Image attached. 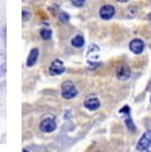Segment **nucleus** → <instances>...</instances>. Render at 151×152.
Here are the masks:
<instances>
[{"label":"nucleus","mask_w":151,"mask_h":152,"mask_svg":"<svg viewBox=\"0 0 151 152\" xmlns=\"http://www.w3.org/2000/svg\"><path fill=\"white\" fill-rule=\"evenodd\" d=\"M116 77H117L119 81L130 80V77H131V69H130V66H127V65H124V63L119 65L117 69H116Z\"/></svg>","instance_id":"obj_3"},{"label":"nucleus","mask_w":151,"mask_h":152,"mask_svg":"<svg viewBox=\"0 0 151 152\" xmlns=\"http://www.w3.org/2000/svg\"><path fill=\"white\" fill-rule=\"evenodd\" d=\"M147 19H148V22H150V23H151V14L147 16Z\"/></svg>","instance_id":"obj_22"},{"label":"nucleus","mask_w":151,"mask_h":152,"mask_svg":"<svg viewBox=\"0 0 151 152\" xmlns=\"http://www.w3.org/2000/svg\"><path fill=\"white\" fill-rule=\"evenodd\" d=\"M61 94L65 100H73L74 97H77L78 92L77 88L71 81H66V82L62 83V89H61Z\"/></svg>","instance_id":"obj_1"},{"label":"nucleus","mask_w":151,"mask_h":152,"mask_svg":"<svg viewBox=\"0 0 151 152\" xmlns=\"http://www.w3.org/2000/svg\"><path fill=\"white\" fill-rule=\"evenodd\" d=\"M63 72H65V65H63V62L61 59H54L52 62V65H50V67H49L50 75H60Z\"/></svg>","instance_id":"obj_4"},{"label":"nucleus","mask_w":151,"mask_h":152,"mask_svg":"<svg viewBox=\"0 0 151 152\" xmlns=\"http://www.w3.org/2000/svg\"><path fill=\"white\" fill-rule=\"evenodd\" d=\"M71 4H73L74 7H77V8H80V7H82L84 4H85V0H70Z\"/></svg>","instance_id":"obj_16"},{"label":"nucleus","mask_w":151,"mask_h":152,"mask_svg":"<svg viewBox=\"0 0 151 152\" xmlns=\"http://www.w3.org/2000/svg\"><path fill=\"white\" fill-rule=\"evenodd\" d=\"M50 12H52V14H57V11H58V6H54V7H50Z\"/></svg>","instance_id":"obj_18"},{"label":"nucleus","mask_w":151,"mask_h":152,"mask_svg":"<svg viewBox=\"0 0 151 152\" xmlns=\"http://www.w3.org/2000/svg\"><path fill=\"white\" fill-rule=\"evenodd\" d=\"M58 20H60L61 23H68L69 20H70V16H69V14L61 11L60 14H58Z\"/></svg>","instance_id":"obj_12"},{"label":"nucleus","mask_w":151,"mask_h":152,"mask_svg":"<svg viewBox=\"0 0 151 152\" xmlns=\"http://www.w3.org/2000/svg\"><path fill=\"white\" fill-rule=\"evenodd\" d=\"M100 18L103 20H109L115 16V7L111 6V4H104L99 11Z\"/></svg>","instance_id":"obj_5"},{"label":"nucleus","mask_w":151,"mask_h":152,"mask_svg":"<svg viewBox=\"0 0 151 152\" xmlns=\"http://www.w3.org/2000/svg\"><path fill=\"white\" fill-rule=\"evenodd\" d=\"M39 129L45 133H52L57 129V121H55V117L53 116H47V117L42 118L39 123Z\"/></svg>","instance_id":"obj_2"},{"label":"nucleus","mask_w":151,"mask_h":152,"mask_svg":"<svg viewBox=\"0 0 151 152\" xmlns=\"http://www.w3.org/2000/svg\"><path fill=\"white\" fill-rule=\"evenodd\" d=\"M39 35H41V38H42L43 40H50L52 39V37H53V31L50 28H42L41 30V32H39Z\"/></svg>","instance_id":"obj_11"},{"label":"nucleus","mask_w":151,"mask_h":152,"mask_svg":"<svg viewBox=\"0 0 151 152\" xmlns=\"http://www.w3.org/2000/svg\"><path fill=\"white\" fill-rule=\"evenodd\" d=\"M120 113H130V108L128 106H124L123 109H120Z\"/></svg>","instance_id":"obj_19"},{"label":"nucleus","mask_w":151,"mask_h":152,"mask_svg":"<svg viewBox=\"0 0 151 152\" xmlns=\"http://www.w3.org/2000/svg\"><path fill=\"white\" fill-rule=\"evenodd\" d=\"M38 57H39V49H37V47H34V49L30 51L29 57H27V61H26V65L27 67H32L37 63L38 61Z\"/></svg>","instance_id":"obj_9"},{"label":"nucleus","mask_w":151,"mask_h":152,"mask_svg":"<svg viewBox=\"0 0 151 152\" xmlns=\"http://www.w3.org/2000/svg\"><path fill=\"white\" fill-rule=\"evenodd\" d=\"M150 3H151V0H150Z\"/></svg>","instance_id":"obj_23"},{"label":"nucleus","mask_w":151,"mask_h":152,"mask_svg":"<svg viewBox=\"0 0 151 152\" xmlns=\"http://www.w3.org/2000/svg\"><path fill=\"white\" fill-rule=\"evenodd\" d=\"M124 120H125V125L128 126V128L131 129V131H135V129H136V126H135V124L132 123V118H131V116H130V113H128V115H127V116H125V118H124Z\"/></svg>","instance_id":"obj_13"},{"label":"nucleus","mask_w":151,"mask_h":152,"mask_svg":"<svg viewBox=\"0 0 151 152\" xmlns=\"http://www.w3.org/2000/svg\"><path fill=\"white\" fill-rule=\"evenodd\" d=\"M84 106L88 110H96L100 108V100L97 97H94V96H91V97H88L84 101Z\"/></svg>","instance_id":"obj_7"},{"label":"nucleus","mask_w":151,"mask_h":152,"mask_svg":"<svg viewBox=\"0 0 151 152\" xmlns=\"http://www.w3.org/2000/svg\"><path fill=\"white\" fill-rule=\"evenodd\" d=\"M63 117H66V120H69V117H70V113H69V112H66L65 115H63Z\"/></svg>","instance_id":"obj_20"},{"label":"nucleus","mask_w":151,"mask_h":152,"mask_svg":"<svg viewBox=\"0 0 151 152\" xmlns=\"http://www.w3.org/2000/svg\"><path fill=\"white\" fill-rule=\"evenodd\" d=\"M151 145V132H146L142 136V139L139 140V143L136 144L138 151H147Z\"/></svg>","instance_id":"obj_6"},{"label":"nucleus","mask_w":151,"mask_h":152,"mask_svg":"<svg viewBox=\"0 0 151 152\" xmlns=\"http://www.w3.org/2000/svg\"><path fill=\"white\" fill-rule=\"evenodd\" d=\"M70 43H71V46L76 47V49H81L85 45V39H84L82 35H76V37L71 38Z\"/></svg>","instance_id":"obj_10"},{"label":"nucleus","mask_w":151,"mask_h":152,"mask_svg":"<svg viewBox=\"0 0 151 152\" xmlns=\"http://www.w3.org/2000/svg\"><path fill=\"white\" fill-rule=\"evenodd\" d=\"M30 16H31V12H30L27 8H23L22 10V20L23 22H27V20L30 19Z\"/></svg>","instance_id":"obj_14"},{"label":"nucleus","mask_w":151,"mask_h":152,"mask_svg":"<svg viewBox=\"0 0 151 152\" xmlns=\"http://www.w3.org/2000/svg\"><path fill=\"white\" fill-rule=\"evenodd\" d=\"M6 72H7V66H6V63H3V65L0 66V77L6 75Z\"/></svg>","instance_id":"obj_17"},{"label":"nucleus","mask_w":151,"mask_h":152,"mask_svg":"<svg viewBox=\"0 0 151 152\" xmlns=\"http://www.w3.org/2000/svg\"><path fill=\"white\" fill-rule=\"evenodd\" d=\"M136 15V6H131L127 10V16L128 18H134Z\"/></svg>","instance_id":"obj_15"},{"label":"nucleus","mask_w":151,"mask_h":152,"mask_svg":"<svg viewBox=\"0 0 151 152\" xmlns=\"http://www.w3.org/2000/svg\"><path fill=\"white\" fill-rule=\"evenodd\" d=\"M116 1H119V3H125V1H128V0H116Z\"/></svg>","instance_id":"obj_21"},{"label":"nucleus","mask_w":151,"mask_h":152,"mask_svg":"<svg viewBox=\"0 0 151 152\" xmlns=\"http://www.w3.org/2000/svg\"><path fill=\"white\" fill-rule=\"evenodd\" d=\"M130 50L134 54H140L144 50V42L142 39H132L130 42Z\"/></svg>","instance_id":"obj_8"}]
</instances>
